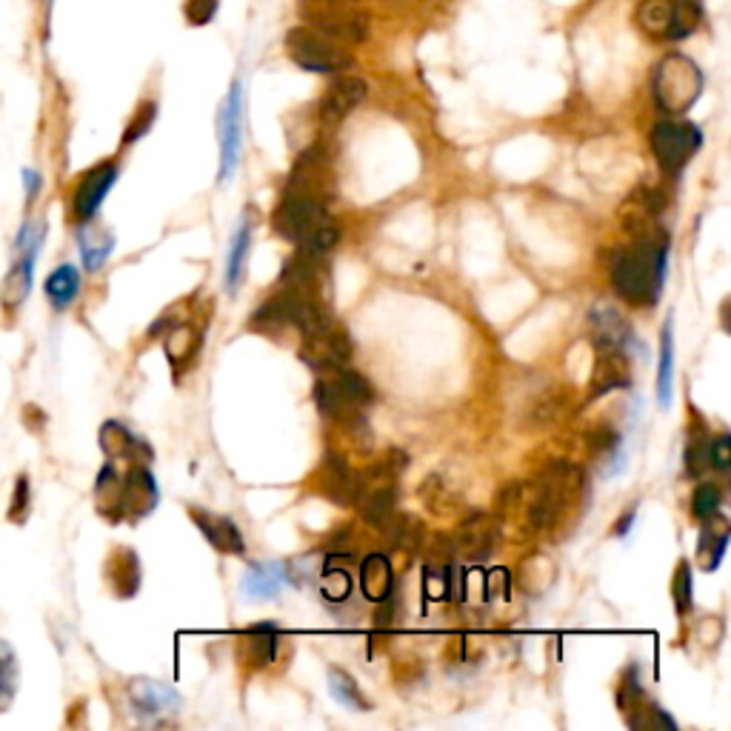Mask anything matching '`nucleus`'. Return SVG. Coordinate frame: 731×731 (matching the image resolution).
Segmentation results:
<instances>
[{"label":"nucleus","instance_id":"30","mask_svg":"<svg viewBox=\"0 0 731 731\" xmlns=\"http://www.w3.org/2000/svg\"><path fill=\"white\" fill-rule=\"evenodd\" d=\"M18 692V658L3 640H0V709H7Z\"/></svg>","mask_w":731,"mask_h":731},{"label":"nucleus","instance_id":"6","mask_svg":"<svg viewBox=\"0 0 731 731\" xmlns=\"http://www.w3.org/2000/svg\"><path fill=\"white\" fill-rule=\"evenodd\" d=\"M703 143V134L694 123H685V120H660L658 127L652 129V152L658 158L660 169L665 174L678 178L689 160L694 158V152Z\"/></svg>","mask_w":731,"mask_h":731},{"label":"nucleus","instance_id":"7","mask_svg":"<svg viewBox=\"0 0 731 731\" xmlns=\"http://www.w3.org/2000/svg\"><path fill=\"white\" fill-rule=\"evenodd\" d=\"M323 223H329L327 198L303 192L283 194V200H280V207L274 209L272 218L274 232L283 240H292V243H300V240L312 234L318 227H323Z\"/></svg>","mask_w":731,"mask_h":731},{"label":"nucleus","instance_id":"25","mask_svg":"<svg viewBox=\"0 0 731 731\" xmlns=\"http://www.w3.org/2000/svg\"><path fill=\"white\" fill-rule=\"evenodd\" d=\"M592 329H594V347L598 349H623V343L629 340V329H625L623 318L609 307L594 309Z\"/></svg>","mask_w":731,"mask_h":731},{"label":"nucleus","instance_id":"40","mask_svg":"<svg viewBox=\"0 0 731 731\" xmlns=\"http://www.w3.org/2000/svg\"><path fill=\"white\" fill-rule=\"evenodd\" d=\"M27 509H29V480L27 478H20L18 480V489H14V498H12V509H9V518H12V520H23Z\"/></svg>","mask_w":731,"mask_h":731},{"label":"nucleus","instance_id":"2","mask_svg":"<svg viewBox=\"0 0 731 731\" xmlns=\"http://www.w3.org/2000/svg\"><path fill=\"white\" fill-rule=\"evenodd\" d=\"M529 489H532L529 525H532V532H540V529H552L563 518L569 503H574L578 492L583 489V474L578 465L554 460L552 465H545V472Z\"/></svg>","mask_w":731,"mask_h":731},{"label":"nucleus","instance_id":"3","mask_svg":"<svg viewBox=\"0 0 731 731\" xmlns=\"http://www.w3.org/2000/svg\"><path fill=\"white\" fill-rule=\"evenodd\" d=\"M703 92V72L683 54H669L654 72V98L669 114H683L692 109Z\"/></svg>","mask_w":731,"mask_h":731},{"label":"nucleus","instance_id":"10","mask_svg":"<svg viewBox=\"0 0 731 731\" xmlns=\"http://www.w3.org/2000/svg\"><path fill=\"white\" fill-rule=\"evenodd\" d=\"M352 358V338L332 318L318 329L303 334V360L320 372H332L338 366H347Z\"/></svg>","mask_w":731,"mask_h":731},{"label":"nucleus","instance_id":"41","mask_svg":"<svg viewBox=\"0 0 731 731\" xmlns=\"http://www.w3.org/2000/svg\"><path fill=\"white\" fill-rule=\"evenodd\" d=\"M634 518H638V509H629V512H625L623 518H620L618 523H614V534H620V538H623V534H629V529H632Z\"/></svg>","mask_w":731,"mask_h":731},{"label":"nucleus","instance_id":"16","mask_svg":"<svg viewBox=\"0 0 731 731\" xmlns=\"http://www.w3.org/2000/svg\"><path fill=\"white\" fill-rule=\"evenodd\" d=\"M158 505V483H154L152 472L143 465H134L129 478L120 483L118 509L132 518H143Z\"/></svg>","mask_w":731,"mask_h":731},{"label":"nucleus","instance_id":"42","mask_svg":"<svg viewBox=\"0 0 731 731\" xmlns=\"http://www.w3.org/2000/svg\"><path fill=\"white\" fill-rule=\"evenodd\" d=\"M38 189H40V178H38V174L27 172V192H29V198H32V194H38Z\"/></svg>","mask_w":731,"mask_h":731},{"label":"nucleus","instance_id":"8","mask_svg":"<svg viewBox=\"0 0 731 731\" xmlns=\"http://www.w3.org/2000/svg\"><path fill=\"white\" fill-rule=\"evenodd\" d=\"M638 23L654 38L680 40L694 32L700 9L689 0H643L638 7Z\"/></svg>","mask_w":731,"mask_h":731},{"label":"nucleus","instance_id":"28","mask_svg":"<svg viewBox=\"0 0 731 731\" xmlns=\"http://www.w3.org/2000/svg\"><path fill=\"white\" fill-rule=\"evenodd\" d=\"M329 694H332L340 705L354 709V712H369V709H372L369 700L360 694V685L354 683L352 674L343 672V669H329Z\"/></svg>","mask_w":731,"mask_h":731},{"label":"nucleus","instance_id":"20","mask_svg":"<svg viewBox=\"0 0 731 731\" xmlns=\"http://www.w3.org/2000/svg\"><path fill=\"white\" fill-rule=\"evenodd\" d=\"M320 492L332 498L338 505H352L358 494V474L338 454H327V463L320 469Z\"/></svg>","mask_w":731,"mask_h":731},{"label":"nucleus","instance_id":"24","mask_svg":"<svg viewBox=\"0 0 731 731\" xmlns=\"http://www.w3.org/2000/svg\"><path fill=\"white\" fill-rule=\"evenodd\" d=\"M674 392V323L665 320L663 334H660V363H658V403L663 409L672 405Z\"/></svg>","mask_w":731,"mask_h":731},{"label":"nucleus","instance_id":"38","mask_svg":"<svg viewBox=\"0 0 731 731\" xmlns=\"http://www.w3.org/2000/svg\"><path fill=\"white\" fill-rule=\"evenodd\" d=\"M731 463V449H729V434H718V438H709V465L725 472Z\"/></svg>","mask_w":731,"mask_h":731},{"label":"nucleus","instance_id":"15","mask_svg":"<svg viewBox=\"0 0 731 731\" xmlns=\"http://www.w3.org/2000/svg\"><path fill=\"white\" fill-rule=\"evenodd\" d=\"M366 92H369L366 80L352 78V74H340L338 80H332V87L327 89V94L320 100V120L327 127H338L340 120H347L363 103Z\"/></svg>","mask_w":731,"mask_h":731},{"label":"nucleus","instance_id":"32","mask_svg":"<svg viewBox=\"0 0 731 731\" xmlns=\"http://www.w3.org/2000/svg\"><path fill=\"white\" fill-rule=\"evenodd\" d=\"M720 505H723V492H720V485L714 483H703L694 489L692 494V512L698 520H712L720 514Z\"/></svg>","mask_w":731,"mask_h":731},{"label":"nucleus","instance_id":"22","mask_svg":"<svg viewBox=\"0 0 731 731\" xmlns=\"http://www.w3.org/2000/svg\"><path fill=\"white\" fill-rule=\"evenodd\" d=\"M360 589H363V594L372 603H385V600L392 598L394 574L383 554L374 552L363 560V565H360Z\"/></svg>","mask_w":731,"mask_h":731},{"label":"nucleus","instance_id":"14","mask_svg":"<svg viewBox=\"0 0 731 731\" xmlns=\"http://www.w3.org/2000/svg\"><path fill=\"white\" fill-rule=\"evenodd\" d=\"M294 583L298 578H294L292 565L283 560H267V563L249 565V572L240 580V592L247 600H272Z\"/></svg>","mask_w":731,"mask_h":731},{"label":"nucleus","instance_id":"29","mask_svg":"<svg viewBox=\"0 0 731 731\" xmlns=\"http://www.w3.org/2000/svg\"><path fill=\"white\" fill-rule=\"evenodd\" d=\"M78 240H80V254H83V267H87L89 272L103 267L114 249L112 234H107V238L100 234V240H94V229H80Z\"/></svg>","mask_w":731,"mask_h":731},{"label":"nucleus","instance_id":"18","mask_svg":"<svg viewBox=\"0 0 731 731\" xmlns=\"http://www.w3.org/2000/svg\"><path fill=\"white\" fill-rule=\"evenodd\" d=\"M598 352L600 358L592 374V392H589L592 400L632 383V372H629V360H625L623 349H598Z\"/></svg>","mask_w":731,"mask_h":731},{"label":"nucleus","instance_id":"39","mask_svg":"<svg viewBox=\"0 0 731 731\" xmlns=\"http://www.w3.org/2000/svg\"><path fill=\"white\" fill-rule=\"evenodd\" d=\"M218 3L220 0H187L189 23H194V27L209 23V20L214 18V12H218Z\"/></svg>","mask_w":731,"mask_h":731},{"label":"nucleus","instance_id":"23","mask_svg":"<svg viewBox=\"0 0 731 731\" xmlns=\"http://www.w3.org/2000/svg\"><path fill=\"white\" fill-rule=\"evenodd\" d=\"M252 252V223L243 220L238 227V232L229 240V252H227V292H238L243 272H247V258Z\"/></svg>","mask_w":731,"mask_h":731},{"label":"nucleus","instance_id":"11","mask_svg":"<svg viewBox=\"0 0 731 731\" xmlns=\"http://www.w3.org/2000/svg\"><path fill=\"white\" fill-rule=\"evenodd\" d=\"M329 189H332V149L318 140L314 147H309L307 152L294 160L287 192H303V194L327 198Z\"/></svg>","mask_w":731,"mask_h":731},{"label":"nucleus","instance_id":"36","mask_svg":"<svg viewBox=\"0 0 731 731\" xmlns=\"http://www.w3.org/2000/svg\"><path fill=\"white\" fill-rule=\"evenodd\" d=\"M685 469L692 478H700L709 469V438L694 434L692 443L685 445Z\"/></svg>","mask_w":731,"mask_h":731},{"label":"nucleus","instance_id":"4","mask_svg":"<svg viewBox=\"0 0 731 731\" xmlns=\"http://www.w3.org/2000/svg\"><path fill=\"white\" fill-rule=\"evenodd\" d=\"M307 27L340 43H360L369 34V18L352 7V0H300Z\"/></svg>","mask_w":731,"mask_h":731},{"label":"nucleus","instance_id":"1","mask_svg":"<svg viewBox=\"0 0 731 731\" xmlns=\"http://www.w3.org/2000/svg\"><path fill=\"white\" fill-rule=\"evenodd\" d=\"M669 267L665 234H643L638 247L623 249L612 260V287L632 307H654L663 292Z\"/></svg>","mask_w":731,"mask_h":731},{"label":"nucleus","instance_id":"31","mask_svg":"<svg viewBox=\"0 0 731 731\" xmlns=\"http://www.w3.org/2000/svg\"><path fill=\"white\" fill-rule=\"evenodd\" d=\"M100 445L107 449V454L112 458H127L132 449H138V438L132 432H127L120 423H107L100 429Z\"/></svg>","mask_w":731,"mask_h":731},{"label":"nucleus","instance_id":"21","mask_svg":"<svg viewBox=\"0 0 731 731\" xmlns=\"http://www.w3.org/2000/svg\"><path fill=\"white\" fill-rule=\"evenodd\" d=\"M240 654L252 669H267L278 658V625L274 623H254L252 629L243 632L240 640Z\"/></svg>","mask_w":731,"mask_h":731},{"label":"nucleus","instance_id":"27","mask_svg":"<svg viewBox=\"0 0 731 731\" xmlns=\"http://www.w3.org/2000/svg\"><path fill=\"white\" fill-rule=\"evenodd\" d=\"M725 545H729V525L725 520H718V532H714V518L705 520V529L700 534V560H703L705 572H714L720 560L725 558Z\"/></svg>","mask_w":731,"mask_h":731},{"label":"nucleus","instance_id":"26","mask_svg":"<svg viewBox=\"0 0 731 731\" xmlns=\"http://www.w3.org/2000/svg\"><path fill=\"white\" fill-rule=\"evenodd\" d=\"M47 298L58 312L69 309L74 303L80 292V272L74 267H58L52 274L47 278Z\"/></svg>","mask_w":731,"mask_h":731},{"label":"nucleus","instance_id":"13","mask_svg":"<svg viewBox=\"0 0 731 731\" xmlns=\"http://www.w3.org/2000/svg\"><path fill=\"white\" fill-rule=\"evenodd\" d=\"M114 180H118V163H112V160L89 169V172L78 180V189H74V198H72L74 218L92 220L94 214H98L100 203H103L107 194L112 192Z\"/></svg>","mask_w":731,"mask_h":731},{"label":"nucleus","instance_id":"12","mask_svg":"<svg viewBox=\"0 0 731 731\" xmlns=\"http://www.w3.org/2000/svg\"><path fill=\"white\" fill-rule=\"evenodd\" d=\"M498 520H492L489 514H472L469 520H463L454 534V558H465L472 563H483L485 558H492L494 549H498Z\"/></svg>","mask_w":731,"mask_h":731},{"label":"nucleus","instance_id":"33","mask_svg":"<svg viewBox=\"0 0 731 731\" xmlns=\"http://www.w3.org/2000/svg\"><path fill=\"white\" fill-rule=\"evenodd\" d=\"M320 592H323L327 600H332V603L347 600L349 592H352V578H349L347 569H332V563H329L323 578H320Z\"/></svg>","mask_w":731,"mask_h":731},{"label":"nucleus","instance_id":"19","mask_svg":"<svg viewBox=\"0 0 731 731\" xmlns=\"http://www.w3.org/2000/svg\"><path fill=\"white\" fill-rule=\"evenodd\" d=\"M132 705L134 712L143 714V718H160L167 712H178L180 698L174 689H169L167 683H154V680H134L132 689Z\"/></svg>","mask_w":731,"mask_h":731},{"label":"nucleus","instance_id":"17","mask_svg":"<svg viewBox=\"0 0 731 731\" xmlns=\"http://www.w3.org/2000/svg\"><path fill=\"white\" fill-rule=\"evenodd\" d=\"M192 520L198 525V532L209 540L214 552L220 554H243L247 552V543H243V534L234 525V520L223 518V514L203 512V509H192Z\"/></svg>","mask_w":731,"mask_h":731},{"label":"nucleus","instance_id":"35","mask_svg":"<svg viewBox=\"0 0 731 731\" xmlns=\"http://www.w3.org/2000/svg\"><path fill=\"white\" fill-rule=\"evenodd\" d=\"M423 589L429 600H443L445 594L452 592V572L443 565H429L423 574Z\"/></svg>","mask_w":731,"mask_h":731},{"label":"nucleus","instance_id":"34","mask_svg":"<svg viewBox=\"0 0 731 731\" xmlns=\"http://www.w3.org/2000/svg\"><path fill=\"white\" fill-rule=\"evenodd\" d=\"M672 592H674V609H678L680 618H685V614L692 612V565L685 563V560H680L678 563Z\"/></svg>","mask_w":731,"mask_h":731},{"label":"nucleus","instance_id":"5","mask_svg":"<svg viewBox=\"0 0 731 731\" xmlns=\"http://www.w3.org/2000/svg\"><path fill=\"white\" fill-rule=\"evenodd\" d=\"M289 58L298 63L300 69L307 72H343V69L352 67V54L343 49L340 40L327 38L323 32H314V29H292L287 38Z\"/></svg>","mask_w":731,"mask_h":731},{"label":"nucleus","instance_id":"9","mask_svg":"<svg viewBox=\"0 0 731 731\" xmlns=\"http://www.w3.org/2000/svg\"><path fill=\"white\" fill-rule=\"evenodd\" d=\"M218 140H220V169H218V183L227 187L229 180L234 178L240 160V147H243V87L234 83L229 89L223 109L218 118Z\"/></svg>","mask_w":731,"mask_h":731},{"label":"nucleus","instance_id":"37","mask_svg":"<svg viewBox=\"0 0 731 731\" xmlns=\"http://www.w3.org/2000/svg\"><path fill=\"white\" fill-rule=\"evenodd\" d=\"M154 114H158V107H154L152 100H147V103H143V107H140L138 112H134L132 123H129L127 134H123V143H134V140H138V138H143V134H147L149 129H152Z\"/></svg>","mask_w":731,"mask_h":731}]
</instances>
